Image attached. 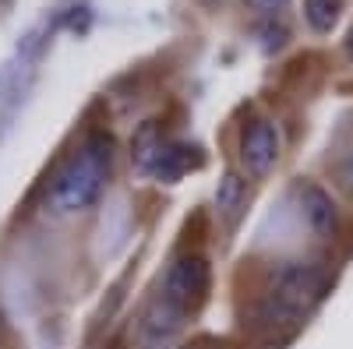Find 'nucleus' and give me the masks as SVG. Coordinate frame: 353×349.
<instances>
[{"label":"nucleus","instance_id":"nucleus-6","mask_svg":"<svg viewBox=\"0 0 353 349\" xmlns=\"http://www.w3.org/2000/svg\"><path fill=\"white\" fill-rule=\"evenodd\" d=\"M279 149H283V138H279V127L272 120H258L244 131L241 138V159L251 173H269L279 159Z\"/></svg>","mask_w":353,"mask_h":349},{"label":"nucleus","instance_id":"nucleus-1","mask_svg":"<svg viewBox=\"0 0 353 349\" xmlns=\"http://www.w3.org/2000/svg\"><path fill=\"white\" fill-rule=\"evenodd\" d=\"M110 159H113V141L106 134H92L53 173V180L46 187V205L57 215H71V212L88 209L110 177Z\"/></svg>","mask_w":353,"mask_h":349},{"label":"nucleus","instance_id":"nucleus-11","mask_svg":"<svg viewBox=\"0 0 353 349\" xmlns=\"http://www.w3.org/2000/svg\"><path fill=\"white\" fill-rule=\"evenodd\" d=\"M248 4L254 8V11H265V14H272V11H279V8H286L290 0H248Z\"/></svg>","mask_w":353,"mask_h":349},{"label":"nucleus","instance_id":"nucleus-7","mask_svg":"<svg viewBox=\"0 0 353 349\" xmlns=\"http://www.w3.org/2000/svg\"><path fill=\"white\" fill-rule=\"evenodd\" d=\"M301 212H304V222L318 233V237H332V233H336L332 198L321 191L318 184H304L301 187Z\"/></svg>","mask_w":353,"mask_h":349},{"label":"nucleus","instance_id":"nucleus-2","mask_svg":"<svg viewBox=\"0 0 353 349\" xmlns=\"http://www.w3.org/2000/svg\"><path fill=\"white\" fill-rule=\"evenodd\" d=\"M329 289V272L318 265H304V261H290L279 268L269 304H265V321L269 325H297L301 314H307Z\"/></svg>","mask_w":353,"mask_h":349},{"label":"nucleus","instance_id":"nucleus-9","mask_svg":"<svg viewBox=\"0 0 353 349\" xmlns=\"http://www.w3.org/2000/svg\"><path fill=\"white\" fill-rule=\"evenodd\" d=\"M339 11H343V0H304V18L314 32H332Z\"/></svg>","mask_w":353,"mask_h":349},{"label":"nucleus","instance_id":"nucleus-5","mask_svg":"<svg viewBox=\"0 0 353 349\" xmlns=\"http://www.w3.org/2000/svg\"><path fill=\"white\" fill-rule=\"evenodd\" d=\"M205 289H209V265H205V257H198V254L176 257L166 272V279H163V297L173 300L176 307H184V310H191L205 297Z\"/></svg>","mask_w":353,"mask_h":349},{"label":"nucleus","instance_id":"nucleus-13","mask_svg":"<svg viewBox=\"0 0 353 349\" xmlns=\"http://www.w3.org/2000/svg\"><path fill=\"white\" fill-rule=\"evenodd\" d=\"M188 349H209V346H188Z\"/></svg>","mask_w":353,"mask_h":349},{"label":"nucleus","instance_id":"nucleus-8","mask_svg":"<svg viewBox=\"0 0 353 349\" xmlns=\"http://www.w3.org/2000/svg\"><path fill=\"white\" fill-rule=\"evenodd\" d=\"M248 209V184L237 173H223V180L216 187V212L223 215L226 226H233Z\"/></svg>","mask_w":353,"mask_h":349},{"label":"nucleus","instance_id":"nucleus-4","mask_svg":"<svg viewBox=\"0 0 353 349\" xmlns=\"http://www.w3.org/2000/svg\"><path fill=\"white\" fill-rule=\"evenodd\" d=\"M184 307H176L173 300H166L163 293L141 310L138 317V346L141 349H170L173 339L184 328Z\"/></svg>","mask_w":353,"mask_h":349},{"label":"nucleus","instance_id":"nucleus-10","mask_svg":"<svg viewBox=\"0 0 353 349\" xmlns=\"http://www.w3.org/2000/svg\"><path fill=\"white\" fill-rule=\"evenodd\" d=\"M339 180H343V187L353 194V152L343 159V166H339Z\"/></svg>","mask_w":353,"mask_h":349},{"label":"nucleus","instance_id":"nucleus-12","mask_svg":"<svg viewBox=\"0 0 353 349\" xmlns=\"http://www.w3.org/2000/svg\"><path fill=\"white\" fill-rule=\"evenodd\" d=\"M346 50H350V56H353V32H350V39H346Z\"/></svg>","mask_w":353,"mask_h":349},{"label":"nucleus","instance_id":"nucleus-3","mask_svg":"<svg viewBox=\"0 0 353 349\" xmlns=\"http://www.w3.org/2000/svg\"><path fill=\"white\" fill-rule=\"evenodd\" d=\"M198 149H184V145H166L159 138V131L149 124L138 138H134V159L145 173H152L156 180L173 184L176 177H184L191 166H198Z\"/></svg>","mask_w":353,"mask_h":349}]
</instances>
